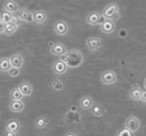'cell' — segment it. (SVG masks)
I'll list each match as a JSON object with an SVG mask.
<instances>
[{"label":"cell","mask_w":146,"mask_h":136,"mask_svg":"<svg viewBox=\"0 0 146 136\" xmlns=\"http://www.w3.org/2000/svg\"><path fill=\"white\" fill-rule=\"evenodd\" d=\"M66 54L67 55L68 61H66L67 66L70 68H77L82 64L84 57L81 51L78 50H71L66 52Z\"/></svg>","instance_id":"1"},{"label":"cell","mask_w":146,"mask_h":136,"mask_svg":"<svg viewBox=\"0 0 146 136\" xmlns=\"http://www.w3.org/2000/svg\"><path fill=\"white\" fill-rule=\"evenodd\" d=\"M102 15L106 19H116L117 18L119 15V6L118 4L113 3L109 4L106 8L103 10Z\"/></svg>","instance_id":"2"},{"label":"cell","mask_w":146,"mask_h":136,"mask_svg":"<svg viewBox=\"0 0 146 136\" xmlns=\"http://www.w3.org/2000/svg\"><path fill=\"white\" fill-rule=\"evenodd\" d=\"M117 78L114 71L113 70H106L101 76V81L104 85H112L117 81Z\"/></svg>","instance_id":"3"},{"label":"cell","mask_w":146,"mask_h":136,"mask_svg":"<svg viewBox=\"0 0 146 136\" xmlns=\"http://www.w3.org/2000/svg\"><path fill=\"white\" fill-rule=\"evenodd\" d=\"M125 126L129 130H130L132 132L134 133L138 131L139 128H140V126H141V123H140V120L137 117L130 116L126 119Z\"/></svg>","instance_id":"4"},{"label":"cell","mask_w":146,"mask_h":136,"mask_svg":"<svg viewBox=\"0 0 146 136\" xmlns=\"http://www.w3.org/2000/svg\"><path fill=\"white\" fill-rule=\"evenodd\" d=\"M68 25L64 21H58L54 25V30L57 34L65 35L68 32Z\"/></svg>","instance_id":"5"},{"label":"cell","mask_w":146,"mask_h":136,"mask_svg":"<svg viewBox=\"0 0 146 136\" xmlns=\"http://www.w3.org/2000/svg\"><path fill=\"white\" fill-rule=\"evenodd\" d=\"M101 30L105 34H111L115 30V23L113 20L106 19V21L101 25Z\"/></svg>","instance_id":"6"},{"label":"cell","mask_w":146,"mask_h":136,"mask_svg":"<svg viewBox=\"0 0 146 136\" xmlns=\"http://www.w3.org/2000/svg\"><path fill=\"white\" fill-rule=\"evenodd\" d=\"M53 70L57 74H63L67 71V65L62 60H58L54 63Z\"/></svg>","instance_id":"7"},{"label":"cell","mask_w":146,"mask_h":136,"mask_svg":"<svg viewBox=\"0 0 146 136\" xmlns=\"http://www.w3.org/2000/svg\"><path fill=\"white\" fill-rule=\"evenodd\" d=\"M3 9L8 12L15 13L19 11V7L14 0H6L3 3Z\"/></svg>","instance_id":"8"},{"label":"cell","mask_w":146,"mask_h":136,"mask_svg":"<svg viewBox=\"0 0 146 136\" xmlns=\"http://www.w3.org/2000/svg\"><path fill=\"white\" fill-rule=\"evenodd\" d=\"M18 17L19 18V19L25 21L27 22H30V23L34 21V19H33V14L28 11L26 8H22L20 10Z\"/></svg>","instance_id":"9"},{"label":"cell","mask_w":146,"mask_h":136,"mask_svg":"<svg viewBox=\"0 0 146 136\" xmlns=\"http://www.w3.org/2000/svg\"><path fill=\"white\" fill-rule=\"evenodd\" d=\"M66 50L62 44L61 43H55L50 49V53L52 54L57 55V56H62V55L66 53Z\"/></svg>","instance_id":"10"},{"label":"cell","mask_w":146,"mask_h":136,"mask_svg":"<svg viewBox=\"0 0 146 136\" xmlns=\"http://www.w3.org/2000/svg\"><path fill=\"white\" fill-rule=\"evenodd\" d=\"M86 45L90 50H97L101 46V39L98 38H90L86 40Z\"/></svg>","instance_id":"11"},{"label":"cell","mask_w":146,"mask_h":136,"mask_svg":"<svg viewBox=\"0 0 146 136\" xmlns=\"http://www.w3.org/2000/svg\"><path fill=\"white\" fill-rule=\"evenodd\" d=\"M10 61L11 63L12 67H15V68L20 69L23 65L24 60L22 55L15 54L10 57Z\"/></svg>","instance_id":"12"},{"label":"cell","mask_w":146,"mask_h":136,"mask_svg":"<svg viewBox=\"0 0 146 136\" xmlns=\"http://www.w3.org/2000/svg\"><path fill=\"white\" fill-rule=\"evenodd\" d=\"M24 107H25V105H24L23 102L21 100H12V101L10 103V105H9L10 110L14 112H22L24 109Z\"/></svg>","instance_id":"13"},{"label":"cell","mask_w":146,"mask_h":136,"mask_svg":"<svg viewBox=\"0 0 146 136\" xmlns=\"http://www.w3.org/2000/svg\"><path fill=\"white\" fill-rule=\"evenodd\" d=\"M6 129L8 131H11L15 133H18L20 129L19 122L17 119H10L7 123H6Z\"/></svg>","instance_id":"14"},{"label":"cell","mask_w":146,"mask_h":136,"mask_svg":"<svg viewBox=\"0 0 146 136\" xmlns=\"http://www.w3.org/2000/svg\"><path fill=\"white\" fill-rule=\"evenodd\" d=\"M47 16L42 11H37L33 13V19L38 24H42L46 22Z\"/></svg>","instance_id":"15"},{"label":"cell","mask_w":146,"mask_h":136,"mask_svg":"<svg viewBox=\"0 0 146 136\" xmlns=\"http://www.w3.org/2000/svg\"><path fill=\"white\" fill-rule=\"evenodd\" d=\"M101 14L98 12H91L86 17V22L92 26H96L99 24V18Z\"/></svg>","instance_id":"16"},{"label":"cell","mask_w":146,"mask_h":136,"mask_svg":"<svg viewBox=\"0 0 146 136\" xmlns=\"http://www.w3.org/2000/svg\"><path fill=\"white\" fill-rule=\"evenodd\" d=\"M19 88L23 96H29L32 94V87L28 82H23L19 86Z\"/></svg>","instance_id":"17"},{"label":"cell","mask_w":146,"mask_h":136,"mask_svg":"<svg viewBox=\"0 0 146 136\" xmlns=\"http://www.w3.org/2000/svg\"><path fill=\"white\" fill-rule=\"evenodd\" d=\"M66 120L68 123H78L81 120V116L78 113V112L70 111L66 116Z\"/></svg>","instance_id":"18"},{"label":"cell","mask_w":146,"mask_h":136,"mask_svg":"<svg viewBox=\"0 0 146 136\" xmlns=\"http://www.w3.org/2000/svg\"><path fill=\"white\" fill-rule=\"evenodd\" d=\"M93 105V100L90 96H84L80 100V108L83 110H89Z\"/></svg>","instance_id":"19"},{"label":"cell","mask_w":146,"mask_h":136,"mask_svg":"<svg viewBox=\"0 0 146 136\" xmlns=\"http://www.w3.org/2000/svg\"><path fill=\"white\" fill-rule=\"evenodd\" d=\"M18 30V25L14 23L13 22H11L7 24H5V30L4 33L7 35H12L14 33H15L16 30Z\"/></svg>","instance_id":"20"},{"label":"cell","mask_w":146,"mask_h":136,"mask_svg":"<svg viewBox=\"0 0 146 136\" xmlns=\"http://www.w3.org/2000/svg\"><path fill=\"white\" fill-rule=\"evenodd\" d=\"M12 65L10 61V58L3 57V58L0 59V70L1 71H3V72L9 71Z\"/></svg>","instance_id":"21"},{"label":"cell","mask_w":146,"mask_h":136,"mask_svg":"<svg viewBox=\"0 0 146 136\" xmlns=\"http://www.w3.org/2000/svg\"><path fill=\"white\" fill-rule=\"evenodd\" d=\"M90 111L92 114L97 117H102L105 113L102 107L98 104L92 105V107L90 108Z\"/></svg>","instance_id":"22"},{"label":"cell","mask_w":146,"mask_h":136,"mask_svg":"<svg viewBox=\"0 0 146 136\" xmlns=\"http://www.w3.org/2000/svg\"><path fill=\"white\" fill-rule=\"evenodd\" d=\"M23 94L20 92L19 88H15L10 92V97L14 100H21L23 99Z\"/></svg>","instance_id":"23"},{"label":"cell","mask_w":146,"mask_h":136,"mask_svg":"<svg viewBox=\"0 0 146 136\" xmlns=\"http://www.w3.org/2000/svg\"><path fill=\"white\" fill-rule=\"evenodd\" d=\"M48 122H49V120L46 117H38V118H37V119L35 120L36 127H38V128H44L47 125Z\"/></svg>","instance_id":"24"},{"label":"cell","mask_w":146,"mask_h":136,"mask_svg":"<svg viewBox=\"0 0 146 136\" xmlns=\"http://www.w3.org/2000/svg\"><path fill=\"white\" fill-rule=\"evenodd\" d=\"M0 19L2 20V22L4 24H7L9 22H11L12 20V15L11 12H8L7 11H3L1 15H0Z\"/></svg>","instance_id":"25"},{"label":"cell","mask_w":146,"mask_h":136,"mask_svg":"<svg viewBox=\"0 0 146 136\" xmlns=\"http://www.w3.org/2000/svg\"><path fill=\"white\" fill-rule=\"evenodd\" d=\"M142 90L141 88H133L130 91V97L133 100H141V94Z\"/></svg>","instance_id":"26"},{"label":"cell","mask_w":146,"mask_h":136,"mask_svg":"<svg viewBox=\"0 0 146 136\" xmlns=\"http://www.w3.org/2000/svg\"><path fill=\"white\" fill-rule=\"evenodd\" d=\"M52 88L56 91H62L64 88L63 83L59 79H54L51 83Z\"/></svg>","instance_id":"27"},{"label":"cell","mask_w":146,"mask_h":136,"mask_svg":"<svg viewBox=\"0 0 146 136\" xmlns=\"http://www.w3.org/2000/svg\"><path fill=\"white\" fill-rule=\"evenodd\" d=\"M117 136H132L133 135V132L127 128V127H122L118 131L116 134Z\"/></svg>","instance_id":"28"},{"label":"cell","mask_w":146,"mask_h":136,"mask_svg":"<svg viewBox=\"0 0 146 136\" xmlns=\"http://www.w3.org/2000/svg\"><path fill=\"white\" fill-rule=\"evenodd\" d=\"M8 73L9 75L11 77H17L19 75V69L18 68H15V67H11L10 70L8 71Z\"/></svg>","instance_id":"29"},{"label":"cell","mask_w":146,"mask_h":136,"mask_svg":"<svg viewBox=\"0 0 146 136\" xmlns=\"http://www.w3.org/2000/svg\"><path fill=\"white\" fill-rule=\"evenodd\" d=\"M141 100L143 102H146V90L141 91Z\"/></svg>","instance_id":"30"},{"label":"cell","mask_w":146,"mask_h":136,"mask_svg":"<svg viewBox=\"0 0 146 136\" xmlns=\"http://www.w3.org/2000/svg\"><path fill=\"white\" fill-rule=\"evenodd\" d=\"M4 30H5V24L0 19V34L4 33Z\"/></svg>","instance_id":"31"},{"label":"cell","mask_w":146,"mask_h":136,"mask_svg":"<svg viewBox=\"0 0 146 136\" xmlns=\"http://www.w3.org/2000/svg\"><path fill=\"white\" fill-rule=\"evenodd\" d=\"M19 17H17V16H15V15H12L11 22H13L14 23L19 25Z\"/></svg>","instance_id":"32"},{"label":"cell","mask_w":146,"mask_h":136,"mask_svg":"<svg viewBox=\"0 0 146 136\" xmlns=\"http://www.w3.org/2000/svg\"><path fill=\"white\" fill-rule=\"evenodd\" d=\"M4 135L5 136H15L16 135V133L13 132V131H8L7 130V131L6 133L4 134Z\"/></svg>","instance_id":"33"},{"label":"cell","mask_w":146,"mask_h":136,"mask_svg":"<svg viewBox=\"0 0 146 136\" xmlns=\"http://www.w3.org/2000/svg\"><path fill=\"white\" fill-rule=\"evenodd\" d=\"M70 111H71V112H78V108H77L76 106H71Z\"/></svg>","instance_id":"34"},{"label":"cell","mask_w":146,"mask_h":136,"mask_svg":"<svg viewBox=\"0 0 146 136\" xmlns=\"http://www.w3.org/2000/svg\"><path fill=\"white\" fill-rule=\"evenodd\" d=\"M132 88H140V86H139V85H137V84H134Z\"/></svg>","instance_id":"35"},{"label":"cell","mask_w":146,"mask_h":136,"mask_svg":"<svg viewBox=\"0 0 146 136\" xmlns=\"http://www.w3.org/2000/svg\"><path fill=\"white\" fill-rule=\"evenodd\" d=\"M66 136H70V135L74 136V135H75V134H74V133H67V134H66Z\"/></svg>","instance_id":"36"},{"label":"cell","mask_w":146,"mask_h":136,"mask_svg":"<svg viewBox=\"0 0 146 136\" xmlns=\"http://www.w3.org/2000/svg\"><path fill=\"white\" fill-rule=\"evenodd\" d=\"M144 87H145V88L146 89V78L145 79V81H144Z\"/></svg>","instance_id":"37"}]
</instances>
